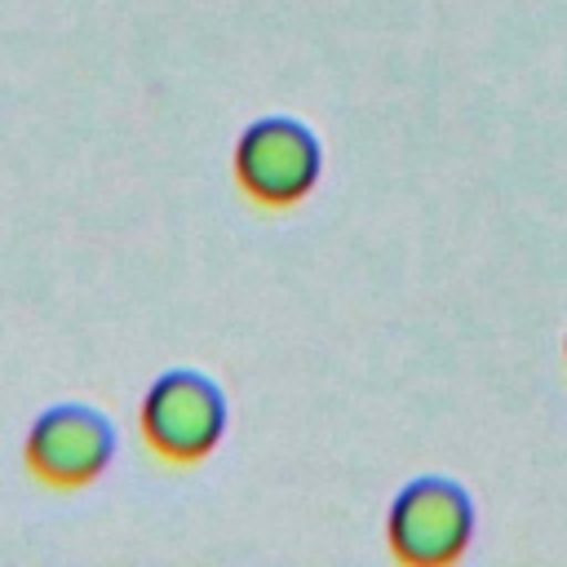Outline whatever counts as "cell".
<instances>
[{
    "label": "cell",
    "mask_w": 567,
    "mask_h": 567,
    "mask_svg": "<svg viewBox=\"0 0 567 567\" xmlns=\"http://www.w3.org/2000/svg\"><path fill=\"white\" fill-rule=\"evenodd\" d=\"M474 532V509L465 487L447 478H416L390 505V549L412 567L452 563Z\"/></svg>",
    "instance_id": "cell-1"
},
{
    "label": "cell",
    "mask_w": 567,
    "mask_h": 567,
    "mask_svg": "<svg viewBox=\"0 0 567 567\" xmlns=\"http://www.w3.org/2000/svg\"><path fill=\"white\" fill-rule=\"evenodd\" d=\"M142 430L168 461H199L226 430L221 390L199 372H164L142 399Z\"/></svg>",
    "instance_id": "cell-2"
},
{
    "label": "cell",
    "mask_w": 567,
    "mask_h": 567,
    "mask_svg": "<svg viewBox=\"0 0 567 567\" xmlns=\"http://www.w3.org/2000/svg\"><path fill=\"white\" fill-rule=\"evenodd\" d=\"M235 173L248 195L261 204H292L310 195L319 177V142L306 124L266 115L244 128L239 151H235Z\"/></svg>",
    "instance_id": "cell-3"
},
{
    "label": "cell",
    "mask_w": 567,
    "mask_h": 567,
    "mask_svg": "<svg viewBox=\"0 0 567 567\" xmlns=\"http://www.w3.org/2000/svg\"><path fill=\"white\" fill-rule=\"evenodd\" d=\"M111 447H115V434H111L106 416L93 408L66 403L35 421V430L27 439V461L44 483L80 487L106 470Z\"/></svg>",
    "instance_id": "cell-4"
}]
</instances>
